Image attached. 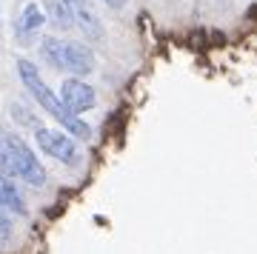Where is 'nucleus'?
Here are the masks:
<instances>
[{
	"mask_svg": "<svg viewBox=\"0 0 257 254\" xmlns=\"http://www.w3.org/2000/svg\"><path fill=\"white\" fill-rule=\"evenodd\" d=\"M43 20H46V15L40 12V6L37 3H29V6H23V15L18 20V32L20 35H29V32H35V29L43 26Z\"/></svg>",
	"mask_w": 257,
	"mask_h": 254,
	"instance_id": "1a4fd4ad",
	"label": "nucleus"
},
{
	"mask_svg": "<svg viewBox=\"0 0 257 254\" xmlns=\"http://www.w3.org/2000/svg\"><path fill=\"white\" fill-rule=\"evenodd\" d=\"M3 137H6V143H9V155H12V166H15V177L26 180L29 186H43V183H46V172H43L40 160L35 157V152H32V149H29L20 137H15V135H3Z\"/></svg>",
	"mask_w": 257,
	"mask_h": 254,
	"instance_id": "f03ea898",
	"label": "nucleus"
},
{
	"mask_svg": "<svg viewBox=\"0 0 257 254\" xmlns=\"http://www.w3.org/2000/svg\"><path fill=\"white\" fill-rule=\"evenodd\" d=\"M35 140L49 157H55V160H60V163H66V166H74L77 157H80L77 155V143H74L69 135H63V132H55V129H35Z\"/></svg>",
	"mask_w": 257,
	"mask_h": 254,
	"instance_id": "7ed1b4c3",
	"label": "nucleus"
},
{
	"mask_svg": "<svg viewBox=\"0 0 257 254\" xmlns=\"http://www.w3.org/2000/svg\"><path fill=\"white\" fill-rule=\"evenodd\" d=\"M94 69V55L83 43H66V72L89 74Z\"/></svg>",
	"mask_w": 257,
	"mask_h": 254,
	"instance_id": "423d86ee",
	"label": "nucleus"
},
{
	"mask_svg": "<svg viewBox=\"0 0 257 254\" xmlns=\"http://www.w3.org/2000/svg\"><path fill=\"white\" fill-rule=\"evenodd\" d=\"M60 103H63L72 114H80V111H86V109H94L97 94H94V89L86 80L72 77V80H63V89H60Z\"/></svg>",
	"mask_w": 257,
	"mask_h": 254,
	"instance_id": "20e7f679",
	"label": "nucleus"
},
{
	"mask_svg": "<svg viewBox=\"0 0 257 254\" xmlns=\"http://www.w3.org/2000/svg\"><path fill=\"white\" fill-rule=\"evenodd\" d=\"M0 174H3V177H15V166H12L9 143H6V137H3V135H0Z\"/></svg>",
	"mask_w": 257,
	"mask_h": 254,
	"instance_id": "9b49d317",
	"label": "nucleus"
},
{
	"mask_svg": "<svg viewBox=\"0 0 257 254\" xmlns=\"http://www.w3.org/2000/svg\"><path fill=\"white\" fill-rule=\"evenodd\" d=\"M18 72H20L23 86L32 91V97H35L37 103H40V106H43V109H46L49 114L57 120V123H63V129L69 132V135H74L77 140H89V137H92V129L86 126L77 114H72V111L66 109L63 103H60V97L49 89L46 83L40 80V74H37V66L35 63H29V60H18Z\"/></svg>",
	"mask_w": 257,
	"mask_h": 254,
	"instance_id": "f257e3e1",
	"label": "nucleus"
},
{
	"mask_svg": "<svg viewBox=\"0 0 257 254\" xmlns=\"http://www.w3.org/2000/svg\"><path fill=\"white\" fill-rule=\"evenodd\" d=\"M43 57H46L49 66H55V69H63L66 72V43L63 40H57V37H43Z\"/></svg>",
	"mask_w": 257,
	"mask_h": 254,
	"instance_id": "6e6552de",
	"label": "nucleus"
},
{
	"mask_svg": "<svg viewBox=\"0 0 257 254\" xmlns=\"http://www.w3.org/2000/svg\"><path fill=\"white\" fill-rule=\"evenodd\" d=\"M0 206L6 211H12V214H18V217H26L29 214L23 194H20V191L15 189V183H12L9 177H3V174H0Z\"/></svg>",
	"mask_w": 257,
	"mask_h": 254,
	"instance_id": "0eeeda50",
	"label": "nucleus"
},
{
	"mask_svg": "<svg viewBox=\"0 0 257 254\" xmlns=\"http://www.w3.org/2000/svg\"><path fill=\"white\" fill-rule=\"evenodd\" d=\"M66 9L72 12V18L80 23L86 32H89V37H94V40H100L103 37V26L100 20H97V15H94V6L92 0H60Z\"/></svg>",
	"mask_w": 257,
	"mask_h": 254,
	"instance_id": "39448f33",
	"label": "nucleus"
},
{
	"mask_svg": "<svg viewBox=\"0 0 257 254\" xmlns=\"http://www.w3.org/2000/svg\"><path fill=\"white\" fill-rule=\"evenodd\" d=\"M12 237V220L6 214V209L0 206V240H9Z\"/></svg>",
	"mask_w": 257,
	"mask_h": 254,
	"instance_id": "f8f14e48",
	"label": "nucleus"
},
{
	"mask_svg": "<svg viewBox=\"0 0 257 254\" xmlns=\"http://www.w3.org/2000/svg\"><path fill=\"white\" fill-rule=\"evenodd\" d=\"M49 15H52V20H55L57 29H69V26L74 23L72 12L66 9L63 3H57V0H52V3H49Z\"/></svg>",
	"mask_w": 257,
	"mask_h": 254,
	"instance_id": "9d476101",
	"label": "nucleus"
},
{
	"mask_svg": "<svg viewBox=\"0 0 257 254\" xmlns=\"http://www.w3.org/2000/svg\"><path fill=\"white\" fill-rule=\"evenodd\" d=\"M106 3H109V9H123L126 0H106Z\"/></svg>",
	"mask_w": 257,
	"mask_h": 254,
	"instance_id": "ddd939ff",
	"label": "nucleus"
}]
</instances>
